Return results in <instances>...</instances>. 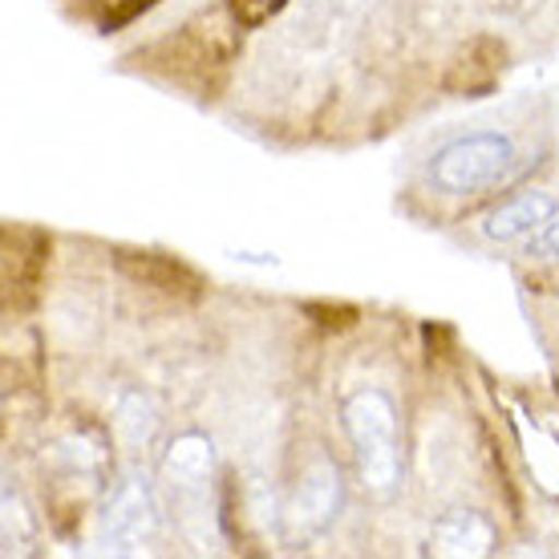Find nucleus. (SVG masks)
<instances>
[{
	"instance_id": "9",
	"label": "nucleus",
	"mask_w": 559,
	"mask_h": 559,
	"mask_svg": "<svg viewBox=\"0 0 559 559\" xmlns=\"http://www.w3.org/2000/svg\"><path fill=\"white\" fill-rule=\"evenodd\" d=\"M4 243H9V252H4V284H9V293H33V284L41 280L49 239L41 231H9Z\"/></svg>"
},
{
	"instance_id": "2",
	"label": "nucleus",
	"mask_w": 559,
	"mask_h": 559,
	"mask_svg": "<svg viewBox=\"0 0 559 559\" xmlns=\"http://www.w3.org/2000/svg\"><path fill=\"white\" fill-rule=\"evenodd\" d=\"M515 170V142L495 130L462 134L430 158V182L442 195H478Z\"/></svg>"
},
{
	"instance_id": "7",
	"label": "nucleus",
	"mask_w": 559,
	"mask_h": 559,
	"mask_svg": "<svg viewBox=\"0 0 559 559\" xmlns=\"http://www.w3.org/2000/svg\"><path fill=\"white\" fill-rule=\"evenodd\" d=\"M556 211H559L556 199L547 195V191H523V195H515L511 203H503L499 211H490L487 224H483V236L495 239V243L535 239Z\"/></svg>"
},
{
	"instance_id": "5",
	"label": "nucleus",
	"mask_w": 559,
	"mask_h": 559,
	"mask_svg": "<svg viewBox=\"0 0 559 559\" xmlns=\"http://www.w3.org/2000/svg\"><path fill=\"white\" fill-rule=\"evenodd\" d=\"M345 507V483H341V466L329 454H312L300 471V483L288 495L284 507V527L293 539H317L321 532L333 527V519Z\"/></svg>"
},
{
	"instance_id": "12",
	"label": "nucleus",
	"mask_w": 559,
	"mask_h": 559,
	"mask_svg": "<svg viewBox=\"0 0 559 559\" xmlns=\"http://www.w3.org/2000/svg\"><path fill=\"white\" fill-rule=\"evenodd\" d=\"M288 0H227V13L236 21L239 28H260L267 25L272 16L284 13Z\"/></svg>"
},
{
	"instance_id": "3",
	"label": "nucleus",
	"mask_w": 559,
	"mask_h": 559,
	"mask_svg": "<svg viewBox=\"0 0 559 559\" xmlns=\"http://www.w3.org/2000/svg\"><path fill=\"white\" fill-rule=\"evenodd\" d=\"M158 532H163V507H158L154 483L142 471H127L102 503V547L114 556H139L158 539Z\"/></svg>"
},
{
	"instance_id": "10",
	"label": "nucleus",
	"mask_w": 559,
	"mask_h": 559,
	"mask_svg": "<svg viewBox=\"0 0 559 559\" xmlns=\"http://www.w3.org/2000/svg\"><path fill=\"white\" fill-rule=\"evenodd\" d=\"M163 418H158V406H154L151 393L142 390H127L118 397V409H114V430L127 447H151L154 433H158Z\"/></svg>"
},
{
	"instance_id": "11",
	"label": "nucleus",
	"mask_w": 559,
	"mask_h": 559,
	"mask_svg": "<svg viewBox=\"0 0 559 559\" xmlns=\"http://www.w3.org/2000/svg\"><path fill=\"white\" fill-rule=\"evenodd\" d=\"M0 539H4V556H28L37 547V519L21 499V490L13 483H4L0 490Z\"/></svg>"
},
{
	"instance_id": "14",
	"label": "nucleus",
	"mask_w": 559,
	"mask_h": 559,
	"mask_svg": "<svg viewBox=\"0 0 559 559\" xmlns=\"http://www.w3.org/2000/svg\"><path fill=\"white\" fill-rule=\"evenodd\" d=\"M490 9H499V13H523L532 0H487Z\"/></svg>"
},
{
	"instance_id": "1",
	"label": "nucleus",
	"mask_w": 559,
	"mask_h": 559,
	"mask_svg": "<svg viewBox=\"0 0 559 559\" xmlns=\"http://www.w3.org/2000/svg\"><path fill=\"white\" fill-rule=\"evenodd\" d=\"M341 421L353 442L357 475L373 499H393L406 478L402 459V430H397V406L385 390H357L345 397Z\"/></svg>"
},
{
	"instance_id": "13",
	"label": "nucleus",
	"mask_w": 559,
	"mask_h": 559,
	"mask_svg": "<svg viewBox=\"0 0 559 559\" xmlns=\"http://www.w3.org/2000/svg\"><path fill=\"white\" fill-rule=\"evenodd\" d=\"M535 252H544V255H556L559 260V211L551 215L544 224V231L535 236Z\"/></svg>"
},
{
	"instance_id": "4",
	"label": "nucleus",
	"mask_w": 559,
	"mask_h": 559,
	"mask_svg": "<svg viewBox=\"0 0 559 559\" xmlns=\"http://www.w3.org/2000/svg\"><path fill=\"white\" fill-rule=\"evenodd\" d=\"M163 487L170 495V507L179 519H207V499L219 475V459H215V442L207 433L187 430L175 433L170 447L163 450Z\"/></svg>"
},
{
	"instance_id": "8",
	"label": "nucleus",
	"mask_w": 559,
	"mask_h": 559,
	"mask_svg": "<svg viewBox=\"0 0 559 559\" xmlns=\"http://www.w3.org/2000/svg\"><path fill=\"white\" fill-rule=\"evenodd\" d=\"M118 267L142 288H158V293L182 296V300H195L199 288H203V280L182 260H170V255L158 252H118Z\"/></svg>"
},
{
	"instance_id": "6",
	"label": "nucleus",
	"mask_w": 559,
	"mask_h": 559,
	"mask_svg": "<svg viewBox=\"0 0 559 559\" xmlns=\"http://www.w3.org/2000/svg\"><path fill=\"white\" fill-rule=\"evenodd\" d=\"M499 544V532L483 511H471V507H450L430 523V539H426V551L442 559H478L490 556Z\"/></svg>"
}]
</instances>
